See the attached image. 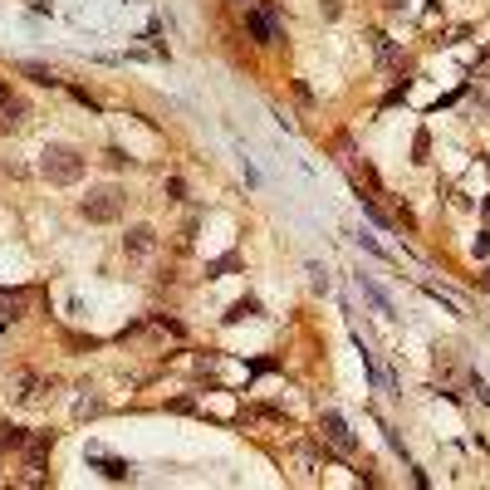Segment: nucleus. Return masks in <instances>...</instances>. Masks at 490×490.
Here are the masks:
<instances>
[{"mask_svg": "<svg viewBox=\"0 0 490 490\" xmlns=\"http://www.w3.org/2000/svg\"><path fill=\"white\" fill-rule=\"evenodd\" d=\"M5 446H25V431L20 427H0V451Z\"/></svg>", "mask_w": 490, "mask_h": 490, "instance_id": "nucleus-10", "label": "nucleus"}, {"mask_svg": "<svg viewBox=\"0 0 490 490\" xmlns=\"http://www.w3.org/2000/svg\"><path fill=\"white\" fill-rule=\"evenodd\" d=\"M0 309H5L10 319H20V309H25V294H0Z\"/></svg>", "mask_w": 490, "mask_h": 490, "instance_id": "nucleus-9", "label": "nucleus"}, {"mask_svg": "<svg viewBox=\"0 0 490 490\" xmlns=\"http://www.w3.org/2000/svg\"><path fill=\"white\" fill-rule=\"evenodd\" d=\"M0 113H5V123H10V128H15V123H20V113H25V103L10 94L5 84H0Z\"/></svg>", "mask_w": 490, "mask_h": 490, "instance_id": "nucleus-6", "label": "nucleus"}, {"mask_svg": "<svg viewBox=\"0 0 490 490\" xmlns=\"http://www.w3.org/2000/svg\"><path fill=\"white\" fill-rule=\"evenodd\" d=\"M476 255H490V235H481V240H476Z\"/></svg>", "mask_w": 490, "mask_h": 490, "instance_id": "nucleus-11", "label": "nucleus"}, {"mask_svg": "<svg viewBox=\"0 0 490 490\" xmlns=\"http://www.w3.org/2000/svg\"><path fill=\"white\" fill-rule=\"evenodd\" d=\"M250 35H255L260 44H275V39H280V30H275V20H270L265 10H250Z\"/></svg>", "mask_w": 490, "mask_h": 490, "instance_id": "nucleus-4", "label": "nucleus"}, {"mask_svg": "<svg viewBox=\"0 0 490 490\" xmlns=\"http://www.w3.org/2000/svg\"><path fill=\"white\" fill-rule=\"evenodd\" d=\"M486 285H490V270H486Z\"/></svg>", "mask_w": 490, "mask_h": 490, "instance_id": "nucleus-12", "label": "nucleus"}, {"mask_svg": "<svg viewBox=\"0 0 490 490\" xmlns=\"http://www.w3.org/2000/svg\"><path fill=\"white\" fill-rule=\"evenodd\" d=\"M94 461L103 466L108 481H128V461H113V456H98V451H94Z\"/></svg>", "mask_w": 490, "mask_h": 490, "instance_id": "nucleus-8", "label": "nucleus"}, {"mask_svg": "<svg viewBox=\"0 0 490 490\" xmlns=\"http://www.w3.org/2000/svg\"><path fill=\"white\" fill-rule=\"evenodd\" d=\"M358 290L368 294V299H373V309H378V314H392V299L383 290H378V285H373V280H363V275H358Z\"/></svg>", "mask_w": 490, "mask_h": 490, "instance_id": "nucleus-7", "label": "nucleus"}, {"mask_svg": "<svg viewBox=\"0 0 490 490\" xmlns=\"http://www.w3.org/2000/svg\"><path fill=\"white\" fill-rule=\"evenodd\" d=\"M79 211H84L89 221H118V216H123V192H113V187H103V192H89Z\"/></svg>", "mask_w": 490, "mask_h": 490, "instance_id": "nucleus-2", "label": "nucleus"}, {"mask_svg": "<svg viewBox=\"0 0 490 490\" xmlns=\"http://www.w3.org/2000/svg\"><path fill=\"white\" fill-rule=\"evenodd\" d=\"M133 255H152V245H157V235L147 231V226H137V231H128V240H123Z\"/></svg>", "mask_w": 490, "mask_h": 490, "instance_id": "nucleus-5", "label": "nucleus"}, {"mask_svg": "<svg viewBox=\"0 0 490 490\" xmlns=\"http://www.w3.org/2000/svg\"><path fill=\"white\" fill-rule=\"evenodd\" d=\"M319 431H324L343 456H353V451H358V441H353V431L343 427V417H338V412H324V417H319Z\"/></svg>", "mask_w": 490, "mask_h": 490, "instance_id": "nucleus-3", "label": "nucleus"}, {"mask_svg": "<svg viewBox=\"0 0 490 490\" xmlns=\"http://www.w3.org/2000/svg\"><path fill=\"white\" fill-rule=\"evenodd\" d=\"M44 177L49 182H59V187H69V182H79L84 177V157L74 152V147H44Z\"/></svg>", "mask_w": 490, "mask_h": 490, "instance_id": "nucleus-1", "label": "nucleus"}]
</instances>
